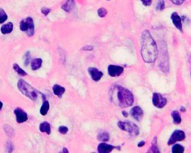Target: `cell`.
<instances>
[{"instance_id":"cell-1","label":"cell","mask_w":191,"mask_h":153,"mask_svg":"<svg viewBox=\"0 0 191 153\" xmlns=\"http://www.w3.org/2000/svg\"><path fill=\"white\" fill-rule=\"evenodd\" d=\"M141 55L146 63H153L158 58V48L150 33L145 30L141 38Z\"/></svg>"},{"instance_id":"cell-2","label":"cell","mask_w":191,"mask_h":153,"mask_svg":"<svg viewBox=\"0 0 191 153\" xmlns=\"http://www.w3.org/2000/svg\"><path fill=\"white\" fill-rule=\"evenodd\" d=\"M117 99L119 106L122 108H126L132 106L134 103V95L128 89L123 87L117 85Z\"/></svg>"},{"instance_id":"cell-3","label":"cell","mask_w":191,"mask_h":153,"mask_svg":"<svg viewBox=\"0 0 191 153\" xmlns=\"http://www.w3.org/2000/svg\"><path fill=\"white\" fill-rule=\"evenodd\" d=\"M17 87L19 90L31 100H36L38 96V91L24 80L20 79L17 83Z\"/></svg>"},{"instance_id":"cell-4","label":"cell","mask_w":191,"mask_h":153,"mask_svg":"<svg viewBox=\"0 0 191 153\" xmlns=\"http://www.w3.org/2000/svg\"><path fill=\"white\" fill-rule=\"evenodd\" d=\"M20 29L22 32H26L28 36L32 37L34 34V24L33 19L28 17L20 23Z\"/></svg>"},{"instance_id":"cell-5","label":"cell","mask_w":191,"mask_h":153,"mask_svg":"<svg viewBox=\"0 0 191 153\" xmlns=\"http://www.w3.org/2000/svg\"><path fill=\"white\" fill-rule=\"evenodd\" d=\"M118 126L122 130L130 133L133 136H136L139 133V128L133 122L119 121L118 122Z\"/></svg>"},{"instance_id":"cell-6","label":"cell","mask_w":191,"mask_h":153,"mask_svg":"<svg viewBox=\"0 0 191 153\" xmlns=\"http://www.w3.org/2000/svg\"><path fill=\"white\" fill-rule=\"evenodd\" d=\"M186 135L184 133L182 130H176L171 135L169 140L168 142V145H173L177 141H180L184 140Z\"/></svg>"},{"instance_id":"cell-7","label":"cell","mask_w":191,"mask_h":153,"mask_svg":"<svg viewBox=\"0 0 191 153\" xmlns=\"http://www.w3.org/2000/svg\"><path fill=\"white\" fill-rule=\"evenodd\" d=\"M152 103L155 107L163 108L167 103V100L160 93H154L152 96Z\"/></svg>"},{"instance_id":"cell-8","label":"cell","mask_w":191,"mask_h":153,"mask_svg":"<svg viewBox=\"0 0 191 153\" xmlns=\"http://www.w3.org/2000/svg\"><path fill=\"white\" fill-rule=\"evenodd\" d=\"M124 69L121 66H117V65H111L108 66V74L111 77H118L123 72Z\"/></svg>"},{"instance_id":"cell-9","label":"cell","mask_w":191,"mask_h":153,"mask_svg":"<svg viewBox=\"0 0 191 153\" xmlns=\"http://www.w3.org/2000/svg\"><path fill=\"white\" fill-rule=\"evenodd\" d=\"M14 113L16 115L17 122L18 124L23 123L28 120L27 113L20 108H16L14 110Z\"/></svg>"},{"instance_id":"cell-10","label":"cell","mask_w":191,"mask_h":153,"mask_svg":"<svg viewBox=\"0 0 191 153\" xmlns=\"http://www.w3.org/2000/svg\"><path fill=\"white\" fill-rule=\"evenodd\" d=\"M171 19L173 21V23L175 27L177 29L179 30L181 32H182L183 29H182V19H181V17L178 15V14L176 12L172 13L171 15Z\"/></svg>"},{"instance_id":"cell-11","label":"cell","mask_w":191,"mask_h":153,"mask_svg":"<svg viewBox=\"0 0 191 153\" xmlns=\"http://www.w3.org/2000/svg\"><path fill=\"white\" fill-rule=\"evenodd\" d=\"M88 72L91 79L95 81H99L103 76V73L102 71L94 67H89L88 69Z\"/></svg>"},{"instance_id":"cell-12","label":"cell","mask_w":191,"mask_h":153,"mask_svg":"<svg viewBox=\"0 0 191 153\" xmlns=\"http://www.w3.org/2000/svg\"><path fill=\"white\" fill-rule=\"evenodd\" d=\"M131 115L134 119L140 121L143 116V112L142 109L138 106H135L131 110Z\"/></svg>"},{"instance_id":"cell-13","label":"cell","mask_w":191,"mask_h":153,"mask_svg":"<svg viewBox=\"0 0 191 153\" xmlns=\"http://www.w3.org/2000/svg\"><path fill=\"white\" fill-rule=\"evenodd\" d=\"M115 147L112 145L107 144L106 143H101L98 147V151L100 153H110Z\"/></svg>"},{"instance_id":"cell-14","label":"cell","mask_w":191,"mask_h":153,"mask_svg":"<svg viewBox=\"0 0 191 153\" xmlns=\"http://www.w3.org/2000/svg\"><path fill=\"white\" fill-rule=\"evenodd\" d=\"M75 7V2L74 0H67L64 4L61 7L62 9H63L66 12L69 13Z\"/></svg>"},{"instance_id":"cell-15","label":"cell","mask_w":191,"mask_h":153,"mask_svg":"<svg viewBox=\"0 0 191 153\" xmlns=\"http://www.w3.org/2000/svg\"><path fill=\"white\" fill-rule=\"evenodd\" d=\"M53 93L54 95H57L59 98H61L62 95L65 92V88L61 87L60 85L56 84L53 87Z\"/></svg>"},{"instance_id":"cell-16","label":"cell","mask_w":191,"mask_h":153,"mask_svg":"<svg viewBox=\"0 0 191 153\" xmlns=\"http://www.w3.org/2000/svg\"><path fill=\"white\" fill-rule=\"evenodd\" d=\"M39 130L42 133H46L48 135H50L51 133V126L48 122H44L40 124Z\"/></svg>"},{"instance_id":"cell-17","label":"cell","mask_w":191,"mask_h":153,"mask_svg":"<svg viewBox=\"0 0 191 153\" xmlns=\"http://www.w3.org/2000/svg\"><path fill=\"white\" fill-rule=\"evenodd\" d=\"M12 30H13V24L12 23H8V24L2 25L1 28V33L3 34L10 33L12 32Z\"/></svg>"},{"instance_id":"cell-18","label":"cell","mask_w":191,"mask_h":153,"mask_svg":"<svg viewBox=\"0 0 191 153\" xmlns=\"http://www.w3.org/2000/svg\"><path fill=\"white\" fill-rule=\"evenodd\" d=\"M42 60L41 58H36L33 60L32 62V69L33 70L35 71L38 70L39 69L41 68L42 65Z\"/></svg>"},{"instance_id":"cell-19","label":"cell","mask_w":191,"mask_h":153,"mask_svg":"<svg viewBox=\"0 0 191 153\" xmlns=\"http://www.w3.org/2000/svg\"><path fill=\"white\" fill-rule=\"evenodd\" d=\"M49 109V103L48 101L45 100L42 104L40 109V113L42 116H45L47 114Z\"/></svg>"},{"instance_id":"cell-20","label":"cell","mask_w":191,"mask_h":153,"mask_svg":"<svg viewBox=\"0 0 191 153\" xmlns=\"http://www.w3.org/2000/svg\"><path fill=\"white\" fill-rule=\"evenodd\" d=\"M171 116L173 120V122L174 124H179L181 122V117L179 112L177 111H174L171 113Z\"/></svg>"},{"instance_id":"cell-21","label":"cell","mask_w":191,"mask_h":153,"mask_svg":"<svg viewBox=\"0 0 191 153\" xmlns=\"http://www.w3.org/2000/svg\"><path fill=\"white\" fill-rule=\"evenodd\" d=\"M97 139L98 140L100 141L106 142L109 140V135L106 132H102L98 134Z\"/></svg>"},{"instance_id":"cell-22","label":"cell","mask_w":191,"mask_h":153,"mask_svg":"<svg viewBox=\"0 0 191 153\" xmlns=\"http://www.w3.org/2000/svg\"><path fill=\"white\" fill-rule=\"evenodd\" d=\"M13 69L14 70L17 72V74L20 75L21 76H25L28 75V74L24 70H23L22 69H21L20 66L19 65H17V64H14L13 65Z\"/></svg>"},{"instance_id":"cell-23","label":"cell","mask_w":191,"mask_h":153,"mask_svg":"<svg viewBox=\"0 0 191 153\" xmlns=\"http://www.w3.org/2000/svg\"><path fill=\"white\" fill-rule=\"evenodd\" d=\"M171 151L173 153H183L184 151V149L182 145L175 144L173 146Z\"/></svg>"},{"instance_id":"cell-24","label":"cell","mask_w":191,"mask_h":153,"mask_svg":"<svg viewBox=\"0 0 191 153\" xmlns=\"http://www.w3.org/2000/svg\"><path fill=\"white\" fill-rule=\"evenodd\" d=\"M8 19V15L4 10L2 8H0V24L4 23Z\"/></svg>"},{"instance_id":"cell-25","label":"cell","mask_w":191,"mask_h":153,"mask_svg":"<svg viewBox=\"0 0 191 153\" xmlns=\"http://www.w3.org/2000/svg\"><path fill=\"white\" fill-rule=\"evenodd\" d=\"M108 14L107 10L104 8H100L98 10V16L100 17H104Z\"/></svg>"},{"instance_id":"cell-26","label":"cell","mask_w":191,"mask_h":153,"mask_svg":"<svg viewBox=\"0 0 191 153\" xmlns=\"http://www.w3.org/2000/svg\"><path fill=\"white\" fill-rule=\"evenodd\" d=\"M165 2L164 0H159L158 2L156 5V10L158 11H162L165 8Z\"/></svg>"},{"instance_id":"cell-27","label":"cell","mask_w":191,"mask_h":153,"mask_svg":"<svg viewBox=\"0 0 191 153\" xmlns=\"http://www.w3.org/2000/svg\"><path fill=\"white\" fill-rule=\"evenodd\" d=\"M148 153H160L158 147L156 145V142L152 143V145L148 151Z\"/></svg>"},{"instance_id":"cell-28","label":"cell","mask_w":191,"mask_h":153,"mask_svg":"<svg viewBox=\"0 0 191 153\" xmlns=\"http://www.w3.org/2000/svg\"><path fill=\"white\" fill-rule=\"evenodd\" d=\"M68 131H69L68 128L64 126H61L58 128L59 133H61V134H63V135L66 134L67 133H68Z\"/></svg>"},{"instance_id":"cell-29","label":"cell","mask_w":191,"mask_h":153,"mask_svg":"<svg viewBox=\"0 0 191 153\" xmlns=\"http://www.w3.org/2000/svg\"><path fill=\"white\" fill-rule=\"evenodd\" d=\"M30 60V54L29 52H27L25 55V65L26 66L28 65L29 63Z\"/></svg>"},{"instance_id":"cell-30","label":"cell","mask_w":191,"mask_h":153,"mask_svg":"<svg viewBox=\"0 0 191 153\" xmlns=\"http://www.w3.org/2000/svg\"><path fill=\"white\" fill-rule=\"evenodd\" d=\"M145 6H149L152 4V0H140Z\"/></svg>"},{"instance_id":"cell-31","label":"cell","mask_w":191,"mask_h":153,"mask_svg":"<svg viewBox=\"0 0 191 153\" xmlns=\"http://www.w3.org/2000/svg\"><path fill=\"white\" fill-rule=\"evenodd\" d=\"M171 2H172L175 5L180 6V5L183 4L185 0H171Z\"/></svg>"},{"instance_id":"cell-32","label":"cell","mask_w":191,"mask_h":153,"mask_svg":"<svg viewBox=\"0 0 191 153\" xmlns=\"http://www.w3.org/2000/svg\"><path fill=\"white\" fill-rule=\"evenodd\" d=\"M51 11V9L50 8H43L41 9V12L43 13L45 16H47Z\"/></svg>"},{"instance_id":"cell-33","label":"cell","mask_w":191,"mask_h":153,"mask_svg":"<svg viewBox=\"0 0 191 153\" xmlns=\"http://www.w3.org/2000/svg\"><path fill=\"white\" fill-rule=\"evenodd\" d=\"M93 50V47L91 46H86L82 48V50Z\"/></svg>"},{"instance_id":"cell-34","label":"cell","mask_w":191,"mask_h":153,"mask_svg":"<svg viewBox=\"0 0 191 153\" xmlns=\"http://www.w3.org/2000/svg\"><path fill=\"white\" fill-rule=\"evenodd\" d=\"M145 144V142L144 141H141V142H140L138 143V147H142V146H143Z\"/></svg>"},{"instance_id":"cell-35","label":"cell","mask_w":191,"mask_h":153,"mask_svg":"<svg viewBox=\"0 0 191 153\" xmlns=\"http://www.w3.org/2000/svg\"><path fill=\"white\" fill-rule=\"evenodd\" d=\"M122 115L125 116V117H127V116H128V113L126 111H123L122 112Z\"/></svg>"},{"instance_id":"cell-36","label":"cell","mask_w":191,"mask_h":153,"mask_svg":"<svg viewBox=\"0 0 191 153\" xmlns=\"http://www.w3.org/2000/svg\"><path fill=\"white\" fill-rule=\"evenodd\" d=\"M63 153H69V150H67V148H63Z\"/></svg>"},{"instance_id":"cell-37","label":"cell","mask_w":191,"mask_h":153,"mask_svg":"<svg viewBox=\"0 0 191 153\" xmlns=\"http://www.w3.org/2000/svg\"><path fill=\"white\" fill-rule=\"evenodd\" d=\"M180 111L181 112H185V111H186V108L184 107H182L180 109Z\"/></svg>"},{"instance_id":"cell-38","label":"cell","mask_w":191,"mask_h":153,"mask_svg":"<svg viewBox=\"0 0 191 153\" xmlns=\"http://www.w3.org/2000/svg\"><path fill=\"white\" fill-rule=\"evenodd\" d=\"M2 106H3V103L0 101V111L2 109Z\"/></svg>"},{"instance_id":"cell-39","label":"cell","mask_w":191,"mask_h":153,"mask_svg":"<svg viewBox=\"0 0 191 153\" xmlns=\"http://www.w3.org/2000/svg\"><path fill=\"white\" fill-rule=\"evenodd\" d=\"M107 1H109V0H107Z\"/></svg>"}]
</instances>
